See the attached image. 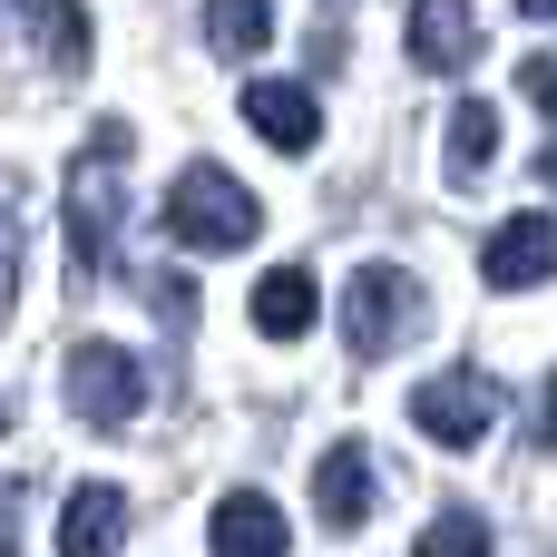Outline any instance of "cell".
<instances>
[{"label":"cell","instance_id":"cell-12","mask_svg":"<svg viewBox=\"0 0 557 557\" xmlns=\"http://www.w3.org/2000/svg\"><path fill=\"white\" fill-rule=\"evenodd\" d=\"M117 539H127V499H117L108 480L69 490V509H59V557H117Z\"/></svg>","mask_w":557,"mask_h":557},{"label":"cell","instance_id":"cell-18","mask_svg":"<svg viewBox=\"0 0 557 557\" xmlns=\"http://www.w3.org/2000/svg\"><path fill=\"white\" fill-rule=\"evenodd\" d=\"M519 88H529V98H539V108H548V117H557V49H539V59L519 69Z\"/></svg>","mask_w":557,"mask_h":557},{"label":"cell","instance_id":"cell-14","mask_svg":"<svg viewBox=\"0 0 557 557\" xmlns=\"http://www.w3.org/2000/svg\"><path fill=\"white\" fill-rule=\"evenodd\" d=\"M490 157H499V108H490V98H460V108H450V176L480 186Z\"/></svg>","mask_w":557,"mask_h":557},{"label":"cell","instance_id":"cell-20","mask_svg":"<svg viewBox=\"0 0 557 557\" xmlns=\"http://www.w3.org/2000/svg\"><path fill=\"white\" fill-rule=\"evenodd\" d=\"M539 176H548V186H557V137H548V147H539Z\"/></svg>","mask_w":557,"mask_h":557},{"label":"cell","instance_id":"cell-2","mask_svg":"<svg viewBox=\"0 0 557 557\" xmlns=\"http://www.w3.org/2000/svg\"><path fill=\"white\" fill-rule=\"evenodd\" d=\"M255 225H264V206L225 176V166H176V186H166V235L176 245H196V255H235V245H255Z\"/></svg>","mask_w":557,"mask_h":557},{"label":"cell","instance_id":"cell-1","mask_svg":"<svg viewBox=\"0 0 557 557\" xmlns=\"http://www.w3.org/2000/svg\"><path fill=\"white\" fill-rule=\"evenodd\" d=\"M117 215H127V127H88V147L69 157V294H88L108 274V245H117Z\"/></svg>","mask_w":557,"mask_h":557},{"label":"cell","instance_id":"cell-4","mask_svg":"<svg viewBox=\"0 0 557 557\" xmlns=\"http://www.w3.org/2000/svg\"><path fill=\"white\" fill-rule=\"evenodd\" d=\"M69 411H78L88 431H127V421L147 411V362H137L127 343H78V352H69Z\"/></svg>","mask_w":557,"mask_h":557},{"label":"cell","instance_id":"cell-16","mask_svg":"<svg viewBox=\"0 0 557 557\" xmlns=\"http://www.w3.org/2000/svg\"><path fill=\"white\" fill-rule=\"evenodd\" d=\"M20 206H29V186L0 166V323H10V304H20V264H29V225H20Z\"/></svg>","mask_w":557,"mask_h":557},{"label":"cell","instance_id":"cell-21","mask_svg":"<svg viewBox=\"0 0 557 557\" xmlns=\"http://www.w3.org/2000/svg\"><path fill=\"white\" fill-rule=\"evenodd\" d=\"M519 10H529V20H557V0H519Z\"/></svg>","mask_w":557,"mask_h":557},{"label":"cell","instance_id":"cell-10","mask_svg":"<svg viewBox=\"0 0 557 557\" xmlns=\"http://www.w3.org/2000/svg\"><path fill=\"white\" fill-rule=\"evenodd\" d=\"M245 127H255V137H274L284 157H304V147L323 137V108H313L294 78H255V88H245Z\"/></svg>","mask_w":557,"mask_h":557},{"label":"cell","instance_id":"cell-22","mask_svg":"<svg viewBox=\"0 0 557 557\" xmlns=\"http://www.w3.org/2000/svg\"><path fill=\"white\" fill-rule=\"evenodd\" d=\"M0 431H10V392H0Z\"/></svg>","mask_w":557,"mask_h":557},{"label":"cell","instance_id":"cell-8","mask_svg":"<svg viewBox=\"0 0 557 557\" xmlns=\"http://www.w3.org/2000/svg\"><path fill=\"white\" fill-rule=\"evenodd\" d=\"M206 548H215V557H284V548H294V529H284V509H274L264 490H225L215 519H206Z\"/></svg>","mask_w":557,"mask_h":557},{"label":"cell","instance_id":"cell-3","mask_svg":"<svg viewBox=\"0 0 557 557\" xmlns=\"http://www.w3.org/2000/svg\"><path fill=\"white\" fill-rule=\"evenodd\" d=\"M421 323H431V294H421L401 264H362V274L343 284V352H352V362H392Z\"/></svg>","mask_w":557,"mask_h":557},{"label":"cell","instance_id":"cell-11","mask_svg":"<svg viewBox=\"0 0 557 557\" xmlns=\"http://www.w3.org/2000/svg\"><path fill=\"white\" fill-rule=\"evenodd\" d=\"M10 10H20V29H29V49H39L49 78H78L88 69V10L78 0H10Z\"/></svg>","mask_w":557,"mask_h":557},{"label":"cell","instance_id":"cell-13","mask_svg":"<svg viewBox=\"0 0 557 557\" xmlns=\"http://www.w3.org/2000/svg\"><path fill=\"white\" fill-rule=\"evenodd\" d=\"M255 333H264V343H304V333H313V274H304V264H274V274L255 284Z\"/></svg>","mask_w":557,"mask_h":557},{"label":"cell","instance_id":"cell-17","mask_svg":"<svg viewBox=\"0 0 557 557\" xmlns=\"http://www.w3.org/2000/svg\"><path fill=\"white\" fill-rule=\"evenodd\" d=\"M411 557H490V519L480 509H441V519H421Z\"/></svg>","mask_w":557,"mask_h":557},{"label":"cell","instance_id":"cell-15","mask_svg":"<svg viewBox=\"0 0 557 557\" xmlns=\"http://www.w3.org/2000/svg\"><path fill=\"white\" fill-rule=\"evenodd\" d=\"M206 39H215L225 59H255V49L274 39V0H206Z\"/></svg>","mask_w":557,"mask_h":557},{"label":"cell","instance_id":"cell-6","mask_svg":"<svg viewBox=\"0 0 557 557\" xmlns=\"http://www.w3.org/2000/svg\"><path fill=\"white\" fill-rule=\"evenodd\" d=\"M313 509H323L333 539H352V529L382 509V480H372V450H362V441H343V450L313 460Z\"/></svg>","mask_w":557,"mask_h":557},{"label":"cell","instance_id":"cell-9","mask_svg":"<svg viewBox=\"0 0 557 557\" xmlns=\"http://www.w3.org/2000/svg\"><path fill=\"white\" fill-rule=\"evenodd\" d=\"M401 39H411V59H421L431 78H450V69L480 59V20H470V0H411Z\"/></svg>","mask_w":557,"mask_h":557},{"label":"cell","instance_id":"cell-19","mask_svg":"<svg viewBox=\"0 0 557 557\" xmlns=\"http://www.w3.org/2000/svg\"><path fill=\"white\" fill-rule=\"evenodd\" d=\"M10 509H20V490H0V529H10ZM0 557H10V539H0Z\"/></svg>","mask_w":557,"mask_h":557},{"label":"cell","instance_id":"cell-5","mask_svg":"<svg viewBox=\"0 0 557 557\" xmlns=\"http://www.w3.org/2000/svg\"><path fill=\"white\" fill-rule=\"evenodd\" d=\"M411 421L441 441V450H470V441H490V421H499V382L490 372H431L421 392H411Z\"/></svg>","mask_w":557,"mask_h":557},{"label":"cell","instance_id":"cell-7","mask_svg":"<svg viewBox=\"0 0 557 557\" xmlns=\"http://www.w3.org/2000/svg\"><path fill=\"white\" fill-rule=\"evenodd\" d=\"M480 274H490L499 294H529V284H548V274H557V215H509V225L480 245Z\"/></svg>","mask_w":557,"mask_h":557}]
</instances>
